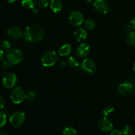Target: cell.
Returning <instances> with one entry per match:
<instances>
[{"instance_id":"obj_38","label":"cell","mask_w":135,"mask_h":135,"mask_svg":"<svg viewBox=\"0 0 135 135\" xmlns=\"http://www.w3.org/2000/svg\"><path fill=\"white\" fill-rule=\"evenodd\" d=\"M134 121H135V115H134Z\"/></svg>"},{"instance_id":"obj_17","label":"cell","mask_w":135,"mask_h":135,"mask_svg":"<svg viewBox=\"0 0 135 135\" xmlns=\"http://www.w3.org/2000/svg\"><path fill=\"white\" fill-rule=\"evenodd\" d=\"M36 3V0H21V4L25 9H33L35 7Z\"/></svg>"},{"instance_id":"obj_2","label":"cell","mask_w":135,"mask_h":135,"mask_svg":"<svg viewBox=\"0 0 135 135\" xmlns=\"http://www.w3.org/2000/svg\"><path fill=\"white\" fill-rule=\"evenodd\" d=\"M6 59L12 65H18L23 59V54L18 49L10 48L6 53Z\"/></svg>"},{"instance_id":"obj_33","label":"cell","mask_w":135,"mask_h":135,"mask_svg":"<svg viewBox=\"0 0 135 135\" xmlns=\"http://www.w3.org/2000/svg\"><path fill=\"white\" fill-rule=\"evenodd\" d=\"M3 58H4V53L2 50H0V63L2 62L3 61Z\"/></svg>"},{"instance_id":"obj_6","label":"cell","mask_w":135,"mask_h":135,"mask_svg":"<svg viewBox=\"0 0 135 135\" xmlns=\"http://www.w3.org/2000/svg\"><path fill=\"white\" fill-rule=\"evenodd\" d=\"M17 83V77L15 74L8 72L4 75L2 79V84L7 89L13 88Z\"/></svg>"},{"instance_id":"obj_29","label":"cell","mask_w":135,"mask_h":135,"mask_svg":"<svg viewBox=\"0 0 135 135\" xmlns=\"http://www.w3.org/2000/svg\"><path fill=\"white\" fill-rule=\"evenodd\" d=\"M110 135H121V130L119 129L112 130L110 133Z\"/></svg>"},{"instance_id":"obj_10","label":"cell","mask_w":135,"mask_h":135,"mask_svg":"<svg viewBox=\"0 0 135 135\" xmlns=\"http://www.w3.org/2000/svg\"><path fill=\"white\" fill-rule=\"evenodd\" d=\"M133 85L129 82H123L119 85L118 92L123 96H130L133 92Z\"/></svg>"},{"instance_id":"obj_15","label":"cell","mask_w":135,"mask_h":135,"mask_svg":"<svg viewBox=\"0 0 135 135\" xmlns=\"http://www.w3.org/2000/svg\"><path fill=\"white\" fill-rule=\"evenodd\" d=\"M50 8L55 13L60 12L63 9V3L61 0H51L50 2Z\"/></svg>"},{"instance_id":"obj_25","label":"cell","mask_w":135,"mask_h":135,"mask_svg":"<svg viewBox=\"0 0 135 135\" xmlns=\"http://www.w3.org/2000/svg\"><path fill=\"white\" fill-rule=\"evenodd\" d=\"M7 123V115L5 112H0V127H2Z\"/></svg>"},{"instance_id":"obj_12","label":"cell","mask_w":135,"mask_h":135,"mask_svg":"<svg viewBox=\"0 0 135 135\" xmlns=\"http://www.w3.org/2000/svg\"><path fill=\"white\" fill-rule=\"evenodd\" d=\"M90 52V46L87 43H83L76 50V56L79 58H86Z\"/></svg>"},{"instance_id":"obj_28","label":"cell","mask_w":135,"mask_h":135,"mask_svg":"<svg viewBox=\"0 0 135 135\" xmlns=\"http://www.w3.org/2000/svg\"><path fill=\"white\" fill-rule=\"evenodd\" d=\"M12 65H12L11 63H9L7 60L3 61L2 63H1V67H2L3 69L5 70V71L11 68Z\"/></svg>"},{"instance_id":"obj_4","label":"cell","mask_w":135,"mask_h":135,"mask_svg":"<svg viewBox=\"0 0 135 135\" xmlns=\"http://www.w3.org/2000/svg\"><path fill=\"white\" fill-rule=\"evenodd\" d=\"M26 119L25 113L21 111H17L11 114L9 117V123L14 128H18L23 125Z\"/></svg>"},{"instance_id":"obj_20","label":"cell","mask_w":135,"mask_h":135,"mask_svg":"<svg viewBox=\"0 0 135 135\" xmlns=\"http://www.w3.org/2000/svg\"><path fill=\"white\" fill-rule=\"evenodd\" d=\"M115 112V108L112 105H108V106L105 107L102 111V114L104 117H109V116L112 115Z\"/></svg>"},{"instance_id":"obj_19","label":"cell","mask_w":135,"mask_h":135,"mask_svg":"<svg viewBox=\"0 0 135 135\" xmlns=\"http://www.w3.org/2000/svg\"><path fill=\"white\" fill-rule=\"evenodd\" d=\"M67 63L68 65L71 67L73 68H76L78 67L80 65V61L79 60V58H77L75 56H71L67 59Z\"/></svg>"},{"instance_id":"obj_35","label":"cell","mask_w":135,"mask_h":135,"mask_svg":"<svg viewBox=\"0 0 135 135\" xmlns=\"http://www.w3.org/2000/svg\"><path fill=\"white\" fill-rule=\"evenodd\" d=\"M59 65H60L61 66H65V62L63 61H61L60 62V63H59Z\"/></svg>"},{"instance_id":"obj_11","label":"cell","mask_w":135,"mask_h":135,"mask_svg":"<svg viewBox=\"0 0 135 135\" xmlns=\"http://www.w3.org/2000/svg\"><path fill=\"white\" fill-rule=\"evenodd\" d=\"M98 127L102 131L108 133L113 130V125L109 119L106 117H104L100 119L98 121Z\"/></svg>"},{"instance_id":"obj_23","label":"cell","mask_w":135,"mask_h":135,"mask_svg":"<svg viewBox=\"0 0 135 135\" xmlns=\"http://www.w3.org/2000/svg\"><path fill=\"white\" fill-rule=\"evenodd\" d=\"M63 135H77V132L75 128L72 127H68L64 129Z\"/></svg>"},{"instance_id":"obj_34","label":"cell","mask_w":135,"mask_h":135,"mask_svg":"<svg viewBox=\"0 0 135 135\" xmlns=\"http://www.w3.org/2000/svg\"><path fill=\"white\" fill-rule=\"evenodd\" d=\"M0 135H8L7 133L3 130H0Z\"/></svg>"},{"instance_id":"obj_13","label":"cell","mask_w":135,"mask_h":135,"mask_svg":"<svg viewBox=\"0 0 135 135\" xmlns=\"http://www.w3.org/2000/svg\"><path fill=\"white\" fill-rule=\"evenodd\" d=\"M7 34L9 37L14 40H18L23 36V32L18 26H13L9 28L7 31Z\"/></svg>"},{"instance_id":"obj_30","label":"cell","mask_w":135,"mask_h":135,"mask_svg":"<svg viewBox=\"0 0 135 135\" xmlns=\"http://www.w3.org/2000/svg\"><path fill=\"white\" fill-rule=\"evenodd\" d=\"M5 104V100H4V99L0 96V109H2L3 108H4Z\"/></svg>"},{"instance_id":"obj_31","label":"cell","mask_w":135,"mask_h":135,"mask_svg":"<svg viewBox=\"0 0 135 135\" xmlns=\"http://www.w3.org/2000/svg\"><path fill=\"white\" fill-rule=\"evenodd\" d=\"M130 26H131V29H133V30H135V17L134 18H133V19L131 20V21Z\"/></svg>"},{"instance_id":"obj_21","label":"cell","mask_w":135,"mask_h":135,"mask_svg":"<svg viewBox=\"0 0 135 135\" xmlns=\"http://www.w3.org/2000/svg\"><path fill=\"white\" fill-rule=\"evenodd\" d=\"M36 97V92L34 89H30L26 93V100L28 102H33Z\"/></svg>"},{"instance_id":"obj_18","label":"cell","mask_w":135,"mask_h":135,"mask_svg":"<svg viewBox=\"0 0 135 135\" xmlns=\"http://www.w3.org/2000/svg\"><path fill=\"white\" fill-rule=\"evenodd\" d=\"M126 42L129 46L132 47H135V32H130L127 36Z\"/></svg>"},{"instance_id":"obj_5","label":"cell","mask_w":135,"mask_h":135,"mask_svg":"<svg viewBox=\"0 0 135 135\" xmlns=\"http://www.w3.org/2000/svg\"><path fill=\"white\" fill-rule=\"evenodd\" d=\"M41 61L44 67H50L54 66L58 61L57 54L54 51H48L44 54Z\"/></svg>"},{"instance_id":"obj_27","label":"cell","mask_w":135,"mask_h":135,"mask_svg":"<svg viewBox=\"0 0 135 135\" xmlns=\"http://www.w3.org/2000/svg\"><path fill=\"white\" fill-rule=\"evenodd\" d=\"M11 44L10 42L7 40H3L2 42L0 43V47L4 50H9L11 48Z\"/></svg>"},{"instance_id":"obj_36","label":"cell","mask_w":135,"mask_h":135,"mask_svg":"<svg viewBox=\"0 0 135 135\" xmlns=\"http://www.w3.org/2000/svg\"><path fill=\"white\" fill-rule=\"evenodd\" d=\"M17 0H7V1L8 3H14L15 1H16Z\"/></svg>"},{"instance_id":"obj_9","label":"cell","mask_w":135,"mask_h":135,"mask_svg":"<svg viewBox=\"0 0 135 135\" xmlns=\"http://www.w3.org/2000/svg\"><path fill=\"white\" fill-rule=\"evenodd\" d=\"M93 6L95 11L100 14L105 15L109 11V5L104 0H96L93 3Z\"/></svg>"},{"instance_id":"obj_7","label":"cell","mask_w":135,"mask_h":135,"mask_svg":"<svg viewBox=\"0 0 135 135\" xmlns=\"http://www.w3.org/2000/svg\"><path fill=\"white\" fill-rule=\"evenodd\" d=\"M81 69L86 74L92 75L96 71V64L93 59L86 58L82 62Z\"/></svg>"},{"instance_id":"obj_26","label":"cell","mask_w":135,"mask_h":135,"mask_svg":"<svg viewBox=\"0 0 135 135\" xmlns=\"http://www.w3.org/2000/svg\"><path fill=\"white\" fill-rule=\"evenodd\" d=\"M121 135H133V129L129 126L124 127L121 129Z\"/></svg>"},{"instance_id":"obj_22","label":"cell","mask_w":135,"mask_h":135,"mask_svg":"<svg viewBox=\"0 0 135 135\" xmlns=\"http://www.w3.org/2000/svg\"><path fill=\"white\" fill-rule=\"evenodd\" d=\"M84 26L89 30H92L96 26V22L92 18H87L84 21Z\"/></svg>"},{"instance_id":"obj_3","label":"cell","mask_w":135,"mask_h":135,"mask_svg":"<svg viewBox=\"0 0 135 135\" xmlns=\"http://www.w3.org/2000/svg\"><path fill=\"white\" fill-rule=\"evenodd\" d=\"M10 99L13 104H21L26 99V92L21 87H16L11 92Z\"/></svg>"},{"instance_id":"obj_37","label":"cell","mask_w":135,"mask_h":135,"mask_svg":"<svg viewBox=\"0 0 135 135\" xmlns=\"http://www.w3.org/2000/svg\"><path fill=\"white\" fill-rule=\"evenodd\" d=\"M133 71H134V73H135V63H134V65H133Z\"/></svg>"},{"instance_id":"obj_14","label":"cell","mask_w":135,"mask_h":135,"mask_svg":"<svg viewBox=\"0 0 135 135\" xmlns=\"http://www.w3.org/2000/svg\"><path fill=\"white\" fill-rule=\"evenodd\" d=\"M88 32L84 28H79L74 32V38L77 42H82L86 39Z\"/></svg>"},{"instance_id":"obj_8","label":"cell","mask_w":135,"mask_h":135,"mask_svg":"<svg viewBox=\"0 0 135 135\" xmlns=\"http://www.w3.org/2000/svg\"><path fill=\"white\" fill-rule=\"evenodd\" d=\"M69 21L73 26H80L84 22V17L80 11H73L69 14Z\"/></svg>"},{"instance_id":"obj_16","label":"cell","mask_w":135,"mask_h":135,"mask_svg":"<svg viewBox=\"0 0 135 135\" xmlns=\"http://www.w3.org/2000/svg\"><path fill=\"white\" fill-rule=\"evenodd\" d=\"M72 51V46L69 44H66L62 46L58 51L59 55L62 57L69 56Z\"/></svg>"},{"instance_id":"obj_1","label":"cell","mask_w":135,"mask_h":135,"mask_svg":"<svg viewBox=\"0 0 135 135\" xmlns=\"http://www.w3.org/2000/svg\"><path fill=\"white\" fill-rule=\"evenodd\" d=\"M23 36L28 42L36 44L43 40L45 37V32L43 28L39 25L32 24L25 28Z\"/></svg>"},{"instance_id":"obj_24","label":"cell","mask_w":135,"mask_h":135,"mask_svg":"<svg viewBox=\"0 0 135 135\" xmlns=\"http://www.w3.org/2000/svg\"><path fill=\"white\" fill-rule=\"evenodd\" d=\"M50 4V0H38L37 1V5L38 7L41 9L46 8Z\"/></svg>"},{"instance_id":"obj_32","label":"cell","mask_w":135,"mask_h":135,"mask_svg":"<svg viewBox=\"0 0 135 135\" xmlns=\"http://www.w3.org/2000/svg\"><path fill=\"white\" fill-rule=\"evenodd\" d=\"M131 29V28L130 25H125L123 27V30L125 32H130Z\"/></svg>"}]
</instances>
